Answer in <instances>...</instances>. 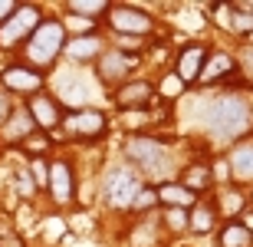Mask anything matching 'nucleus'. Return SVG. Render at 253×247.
Returning <instances> with one entry per match:
<instances>
[{
	"label": "nucleus",
	"mask_w": 253,
	"mask_h": 247,
	"mask_svg": "<svg viewBox=\"0 0 253 247\" xmlns=\"http://www.w3.org/2000/svg\"><path fill=\"white\" fill-rule=\"evenodd\" d=\"M250 105L240 96H224V99H214V105L207 109V129L214 139L220 142H230V139H240V135L250 129Z\"/></svg>",
	"instance_id": "f257e3e1"
},
{
	"label": "nucleus",
	"mask_w": 253,
	"mask_h": 247,
	"mask_svg": "<svg viewBox=\"0 0 253 247\" xmlns=\"http://www.w3.org/2000/svg\"><path fill=\"white\" fill-rule=\"evenodd\" d=\"M66 49V30H63V20H43L33 33H30L27 40V66L33 69H43L53 66L56 63V56Z\"/></svg>",
	"instance_id": "f03ea898"
},
{
	"label": "nucleus",
	"mask_w": 253,
	"mask_h": 247,
	"mask_svg": "<svg viewBox=\"0 0 253 247\" xmlns=\"http://www.w3.org/2000/svg\"><path fill=\"white\" fill-rule=\"evenodd\" d=\"M125 155L135 168H141V175H165L171 168L168 145L155 135H131L128 145H125Z\"/></svg>",
	"instance_id": "7ed1b4c3"
},
{
	"label": "nucleus",
	"mask_w": 253,
	"mask_h": 247,
	"mask_svg": "<svg viewBox=\"0 0 253 247\" xmlns=\"http://www.w3.org/2000/svg\"><path fill=\"white\" fill-rule=\"evenodd\" d=\"M145 188V181H141V175L135 168H128V165H115L109 175H105V201L112 204V208H131V201L138 198V191Z\"/></svg>",
	"instance_id": "20e7f679"
},
{
	"label": "nucleus",
	"mask_w": 253,
	"mask_h": 247,
	"mask_svg": "<svg viewBox=\"0 0 253 247\" xmlns=\"http://www.w3.org/2000/svg\"><path fill=\"white\" fill-rule=\"evenodd\" d=\"M105 23L119 33V37H148L155 30V17L141 7H128V3H109V13H105Z\"/></svg>",
	"instance_id": "39448f33"
},
{
	"label": "nucleus",
	"mask_w": 253,
	"mask_h": 247,
	"mask_svg": "<svg viewBox=\"0 0 253 247\" xmlns=\"http://www.w3.org/2000/svg\"><path fill=\"white\" fill-rule=\"evenodd\" d=\"M43 23V13L33 3H17V10L10 13L3 23H0V47H17V43H27L30 33Z\"/></svg>",
	"instance_id": "423d86ee"
},
{
	"label": "nucleus",
	"mask_w": 253,
	"mask_h": 247,
	"mask_svg": "<svg viewBox=\"0 0 253 247\" xmlns=\"http://www.w3.org/2000/svg\"><path fill=\"white\" fill-rule=\"evenodd\" d=\"M138 66V53H128V49H102V56L95 59V76L102 86H119L128 83L131 69Z\"/></svg>",
	"instance_id": "0eeeda50"
},
{
	"label": "nucleus",
	"mask_w": 253,
	"mask_h": 247,
	"mask_svg": "<svg viewBox=\"0 0 253 247\" xmlns=\"http://www.w3.org/2000/svg\"><path fill=\"white\" fill-rule=\"evenodd\" d=\"M63 129L69 139H79V142H95L102 139L105 129H109V119L99 109H76V112L63 115Z\"/></svg>",
	"instance_id": "6e6552de"
},
{
	"label": "nucleus",
	"mask_w": 253,
	"mask_h": 247,
	"mask_svg": "<svg viewBox=\"0 0 253 247\" xmlns=\"http://www.w3.org/2000/svg\"><path fill=\"white\" fill-rule=\"evenodd\" d=\"M27 112H30V119H33V125H37L40 132H53L56 125H63V115H66V109L53 99V96H46V93H37V96H30V105H27Z\"/></svg>",
	"instance_id": "1a4fd4ad"
},
{
	"label": "nucleus",
	"mask_w": 253,
	"mask_h": 247,
	"mask_svg": "<svg viewBox=\"0 0 253 247\" xmlns=\"http://www.w3.org/2000/svg\"><path fill=\"white\" fill-rule=\"evenodd\" d=\"M207 56H211V49H207L204 43H188V47L178 53V63H174V79H178L181 86L197 83V76H201V69H204Z\"/></svg>",
	"instance_id": "9d476101"
},
{
	"label": "nucleus",
	"mask_w": 253,
	"mask_h": 247,
	"mask_svg": "<svg viewBox=\"0 0 253 247\" xmlns=\"http://www.w3.org/2000/svg\"><path fill=\"white\" fill-rule=\"evenodd\" d=\"M46 191L53 195L56 204H69L76 195V178H73V165L66 158H56L49 162V171H46Z\"/></svg>",
	"instance_id": "9b49d317"
},
{
	"label": "nucleus",
	"mask_w": 253,
	"mask_h": 247,
	"mask_svg": "<svg viewBox=\"0 0 253 247\" xmlns=\"http://www.w3.org/2000/svg\"><path fill=\"white\" fill-rule=\"evenodd\" d=\"M112 102L119 109H148L155 102V86L148 79H128L112 93Z\"/></svg>",
	"instance_id": "f8f14e48"
},
{
	"label": "nucleus",
	"mask_w": 253,
	"mask_h": 247,
	"mask_svg": "<svg viewBox=\"0 0 253 247\" xmlns=\"http://www.w3.org/2000/svg\"><path fill=\"white\" fill-rule=\"evenodd\" d=\"M0 83L7 86V93H27V96H37L43 89V73L27 63H17V66H7L0 73Z\"/></svg>",
	"instance_id": "ddd939ff"
},
{
	"label": "nucleus",
	"mask_w": 253,
	"mask_h": 247,
	"mask_svg": "<svg viewBox=\"0 0 253 247\" xmlns=\"http://www.w3.org/2000/svg\"><path fill=\"white\" fill-rule=\"evenodd\" d=\"M33 132H37V125H33V119H30L27 109H13V115L0 125V135H3L7 145H23Z\"/></svg>",
	"instance_id": "4468645a"
},
{
	"label": "nucleus",
	"mask_w": 253,
	"mask_h": 247,
	"mask_svg": "<svg viewBox=\"0 0 253 247\" xmlns=\"http://www.w3.org/2000/svg\"><path fill=\"white\" fill-rule=\"evenodd\" d=\"M227 76H237V59L230 53H211L204 69H201V76H197V83L207 86V83H220Z\"/></svg>",
	"instance_id": "2eb2a0df"
},
{
	"label": "nucleus",
	"mask_w": 253,
	"mask_h": 247,
	"mask_svg": "<svg viewBox=\"0 0 253 247\" xmlns=\"http://www.w3.org/2000/svg\"><path fill=\"white\" fill-rule=\"evenodd\" d=\"M155 191H158V204H165V208H181L188 211L197 204V195L194 191H188L184 185H178V181H165V185H155Z\"/></svg>",
	"instance_id": "dca6fc26"
},
{
	"label": "nucleus",
	"mask_w": 253,
	"mask_h": 247,
	"mask_svg": "<svg viewBox=\"0 0 253 247\" xmlns=\"http://www.w3.org/2000/svg\"><path fill=\"white\" fill-rule=\"evenodd\" d=\"M102 40L95 37V33H89V37H73V40H66V56L76 59V63H89V59H99L102 56Z\"/></svg>",
	"instance_id": "f3484780"
},
{
	"label": "nucleus",
	"mask_w": 253,
	"mask_h": 247,
	"mask_svg": "<svg viewBox=\"0 0 253 247\" xmlns=\"http://www.w3.org/2000/svg\"><path fill=\"white\" fill-rule=\"evenodd\" d=\"M178 185H184V188L194 191V195H201V191H207L211 185H214V168H211L207 162H194V165H188V168L181 171Z\"/></svg>",
	"instance_id": "a211bd4d"
},
{
	"label": "nucleus",
	"mask_w": 253,
	"mask_h": 247,
	"mask_svg": "<svg viewBox=\"0 0 253 247\" xmlns=\"http://www.w3.org/2000/svg\"><path fill=\"white\" fill-rule=\"evenodd\" d=\"M227 165H230V175L237 181H253V142L237 145L234 152L227 155Z\"/></svg>",
	"instance_id": "6ab92c4d"
},
{
	"label": "nucleus",
	"mask_w": 253,
	"mask_h": 247,
	"mask_svg": "<svg viewBox=\"0 0 253 247\" xmlns=\"http://www.w3.org/2000/svg\"><path fill=\"white\" fill-rule=\"evenodd\" d=\"M220 247H253V231L247 228L244 221H227L220 234H217Z\"/></svg>",
	"instance_id": "aec40b11"
},
{
	"label": "nucleus",
	"mask_w": 253,
	"mask_h": 247,
	"mask_svg": "<svg viewBox=\"0 0 253 247\" xmlns=\"http://www.w3.org/2000/svg\"><path fill=\"white\" fill-rule=\"evenodd\" d=\"M217 224V214L211 204H194V208L188 211V228L194 231V234H211Z\"/></svg>",
	"instance_id": "412c9836"
},
{
	"label": "nucleus",
	"mask_w": 253,
	"mask_h": 247,
	"mask_svg": "<svg viewBox=\"0 0 253 247\" xmlns=\"http://www.w3.org/2000/svg\"><path fill=\"white\" fill-rule=\"evenodd\" d=\"M66 13L83 17V20H99V17L109 13V3H105V0H69V3H66Z\"/></svg>",
	"instance_id": "4be33fe9"
},
{
	"label": "nucleus",
	"mask_w": 253,
	"mask_h": 247,
	"mask_svg": "<svg viewBox=\"0 0 253 247\" xmlns=\"http://www.w3.org/2000/svg\"><path fill=\"white\" fill-rule=\"evenodd\" d=\"M227 17H230L227 27L234 30V33H253V10L247 3H230L227 7Z\"/></svg>",
	"instance_id": "5701e85b"
},
{
	"label": "nucleus",
	"mask_w": 253,
	"mask_h": 247,
	"mask_svg": "<svg viewBox=\"0 0 253 247\" xmlns=\"http://www.w3.org/2000/svg\"><path fill=\"white\" fill-rule=\"evenodd\" d=\"M155 224L151 221H145V224H138V228L131 231V247H155L158 244V238H155Z\"/></svg>",
	"instance_id": "b1692460"
},
{
	"label": "nucleus",
	"mask_w": 253,
	"mask_h": 247,
	"mask_svg": "<svg viewBox=\"0 0 253 247\" xmlns=\"http://www.w3.org/2000/svg\"><path fill=\"white\" fill-rule=\"evenodd\" d=\"M151 208H158V191H155V185H145V188L138 191V198L131 201V211H151Z\"/></svg>",
	"instance_id": "393cba45"
},
{
	"label": "nucleus",
	"mask_w": 253,
	"mask_h": 247,
	"mask_svg": "<svg viewBox=\"0 0 253 247\" xmlns=\"http://www.w3.org/2000/svg\"><path fill=\"white\" fill-rule=\"evenodd\" d=\"M165 224H168L174 234H181V231L188 228V211H181V208H165Z\"/></svg>",
	"instance_id": "a878e982"
},
{
	"label": "nucleus",
	"mask_w": 253,
	"mask_h": 247,
	"mask_svg": "<svg viewBox=\"0 0 253 247\" xmlns=\"http://www.w3.org/2000/svg\"><path fill=\"white\" fill-rule=\"evenodd\" d=\"M63 30H73L76 37H89V33L95 30V20H83V17H73V13H69V20L63 23Z\"/></svg>",
	"instance_id": "bb28decb"
},
{
	"label": "nucleus",
	"mask_w": 253,
	"mask_h": 247,
	"mask_svg": "<svg viewBox=\"0 0 253 247\" xmlns=\"http://www.w3.org/2000/svg\"><path fill=\"white\" fill-rule=\"evenodd\" d=\"M220 204H224L227 214H240V211L247 208V198L237 195V191H224V195H220Z\"/></svg>",
	"instance_id": "cd10ccee"
},
{
	"label": "nucleus",
	"mask_w": 253,
	"mask_h": 247,
	"mask_svg": "<svg viewBox=\"0 0 253 247\" xmlns=\"http://www.w3.org/2000/svg\"><path fill=\"white\" fill-rule=\"evenodd\" d=\"M23 148H27V152H33L37 158H40V155H46V148H49V139H46V132H40V129H37V132L30 135L27 142H23Z\"/></svg>",
	"instance_id": "c85d7f7f"
},
{
	"label": "nucleus",
	"mask_w": 253,
	"mask_h": 247,
	"mask_svg": "<svg viewBox=\"0 0 253 247\" xmlns=\"http://www.w3.org/2000/svg\"><path fill=\"white\" fill-rule=\"evenodd\" d=\"M46 171H49V165L46 162H33V168H30V178H33V185H37V188H46Z\"/></svg>",
	"instance_id": "c756f323"
},
{
	"label": "nucleus",
	"mask_w": 253,
	"mask_h": 247,
	"mask_svg": "<svg viewBox=\"0 0 253 247\" xmlns=\"http://www.w3.org/2000/svg\"><path fill=\"white\" fill-rule=\"evenodd\" d=\"M13 109H17V105H13V96H10V93H0V125L13 115Z\"/></svg>",
	"instance_id": "7c9ffc66"
},
{
	"label": "nucleus",
	"mask_w": 253,
	"mask_h": 247,
	"mask_svg": "<svg viewBox=\"0 0 253 247\" xmlns=\"http://www.w3.org/2000/svg\"><path fill=\"white\" fill-rule=\"evenodd\" d=\"M17 181H20V191H23V195H33V191H37V185H33V178H30V171H20Z\"/></svg>",
	"instance_id": "2f4dec72"
},
{
	"label": "nucleus",
	"mask_w": 253,
	"mask_h": 247,
	"mask_svg": "<svg viewBox=\"0 0 253 247\" xmlns=\"http://www.w3.org/2000/svg\"><path fill=\"white\" fill-rule=\"evenodd\" d=\"M13 10H17V3H13V0H0V23H3Z\"/></svg>",
	"instance_id": "473e14b6"
},
{
	"label": "nucleus",
	"mask_w": 253,
	"mask_h": 247,
	"mask_svg": "<svg viewBox=\"0 0 253 247\" xmlns=\"http://www.w3.org/2000/svg\"><path fill=\"white\" fill-rule=\"evenodd\" d=\"M0 247H23V244H20L17 234H3V238H0Z\"/></svg>",
	"instance_id": "72a5a7b5"
}]
</instances>
